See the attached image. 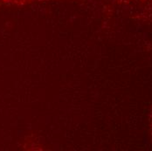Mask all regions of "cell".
Returning <instances> with one entry per match:
<instances>
[{
  "mask_svg": "<svg viewBox=\"0 0 152 151\" xmlns=\"http://www.w3.org/2000/svg\"><path fill=\"white\" fill-rule=\"evenodd\" d=\"M25 2H27V1H34V0H24Z\"/></svg>",
  "mask_w": 152,
  "mask_h": 151,
  "instance_id": "6da1fadb",
  "label": "cell"
}]
</instances>
